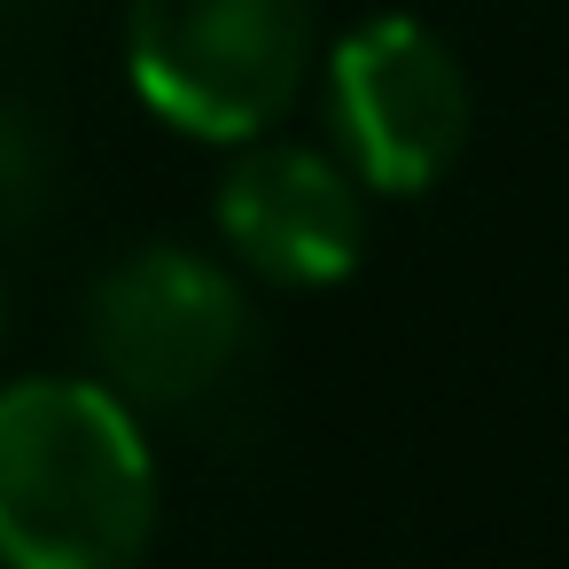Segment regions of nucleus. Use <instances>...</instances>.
I'll return each instance as SVG.
<instances>
[{
	"label": "nucleus",
	"mask_w": 569,
	"mask_h": 569,
	"mask_svg": "<svg viewBox=\"0 0 569 569\" xmlns=\"http://www.w3.org/2000/svg\"><path fill=\"white\" fill-rule=\"evenodd\" d=\"M328 141L375 196H421L468 141V71L421 17H367L328 48Z\"/></svg>",
	"instance_id": "20e7f679"
},
{
	"label": "nucleus",
	"mask_w": 569,
	"mask_h": 569,
	"mask_svg": "<svg viewBox=\"0 0 569 569\" xmlns=\"http://www.w3.org/2000/svg\"><path fill=\"white\" fill-rule=\"evenodd\" d=\"M320 56L312 0H133L126 71L133 94L196 141L273 133Z\"/></svg>",
	"instance_id": "f03ea898"
},
{
	"label": "nucleus",
	"mask_w": 569,
	"mask_h": 569,
	"mask_svg": "<svg viewBox=\"0 0 569 569\" xmlns=\"http://www.w3.org/2000/svg\"><path fill=\"white\" fill-rule=\"evenodd\" d=\"M367 188L343 172L336 149L312 141H242V157L219 180V234L227 250L281 281V289H328L367 250Z\"/></svg>",
	"instance_id": "39448f33"
},
{
	"label": "nucleus",
	"mask_w": 569,
	"mask_h": 569,
	"mask_svg": "<svg viewBox=\"0 0 569 569\" xmlns=\"http://www.w3.org/2000/svg\"><path fill=\"white\" fill-rule=\"evenodd\" d=\"M157 460L110 382L0 390V569H141Z\"/></svg>",
	"instance_id": "f257e3e1"
},
{
	"label": "nucleus",
	"mask_w": 569,
	"mask_h": 569,
	"mask_svg": "<svg viewBox=\"0 0 569 569\" xmlns=\"http://www.w3.org/2000/svg\"><path fill=\"white\" fill-rule=\"evenodd\" d=\"M32 180H40V157H32V141L17 133V118H0V211H17V203L32 196Z\"/></svg>",
	"instance_id": "423d86ee"
},
{
	"label": "nucleus",
	"mask_w": 569,
	"mask_h": 569,
	"mask_svg": "<svg viewBox=\"0 0 569 569\" xmlns=\"http://www.w3.org/2000/svg\"><path fill=\"white\" fill-rule=\"evenodd\" d=\"M94 382L141 406H196L250 351V297L227 266L180 242H149L118 258L87 297Z\"/></svg>",
	"instance_id": "7ed1b4c3"
}]
</instances>
